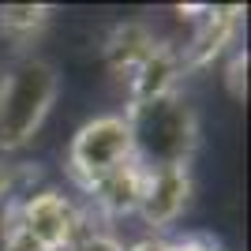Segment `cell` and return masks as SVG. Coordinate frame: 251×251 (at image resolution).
<instances>
[{"label":"cell","instance_id":"cell-2","mask_svg":"<svg viewBox=\"0 0 251 251\" xmlns=\"http://www.w3.org/2000/svg\"><path fill=\"white\" fill-rule=\"evenodd\" d=\"M56 68L38 56L11 64L0 79V150H23L56 101Z\"/></svg>","mask_w":251,"mask_h":251},{"label":"cell","instance_id":"cell-12","mask_svg":"<svg viewBox=\"0 0 251 251\" xmlns=\"http://www.w3.org/2000/svg\"><path fill=\"white\" fill-rule=\"evenodd\" d=\"M169 251H221V248L202 244V240H184V244H169Z\"/></svg>","mask_w":251,"mask_h":251},{"label":"cell","instance_id":"cell-6","mask_svg":"<svg viewBox=\"0 0 251 251\" xmlns=\"http://www.w3.org/2000/svg\"><path fill=\"white\" fill-rule=\"evenodd\" d=\"M143 176H147V169L139 165V161H127V165H120V169H113V173L98 176L94 184H86L83 191H90V199H94L105 214L124 218V214H135V210H139Z\"/></svg>","mask_w":251,"mask_h":251},{"label":"cell","instance_id":"cell-7","mask_svg":"<svg viewBox=\"0 0 251 251\" xmlns=\"http://www.w3.org/2000/svg\"><path fill=\"white\" fill-rule=\"evenodd\" d=\"M154 49H157V42L150 38V30L131 23V26H120V30H116L113 45H109V60H113V68L120 75H131Z\"/></svg>","mask_w":251,"mask_h":251},{"label":"cell","instance_id":"cell-10","mask_svg":"<svg viewBox=\"0 0 251 251\" xmlns=\"http://www.w3.org/2000/svg\"><path fill=\"white\" fill-rule=\"evenodd\" d=\"M4 251H42V248H38V244H34L30 236H26V232L15 225V221H11L8 236H4Z\"/></svg>","mask_w":251,"mask_h":251},{"label":"cell","instance_id":"cell-3","mask_svg":"<svg viewBox=\"0 0 251 251\" xmlns=\"http://www.w3.org/2000/svg\"><path fill=\"white\" fill-rule=\"evenodd\" d=\"M135 161V147H131V127L124 116H94L79 127V135L72 139L68 150V173L79 184H94L98 176L113 173V169Z\"/></svg>","mask_w":251,"mask_h":251},{"label":"cell","instance_id":"cell-1","mask_svg":"<svg viewBox=\"0 0 251 251\" xmlns=\"http://www.w3.org/2000/svg\"><path fill=\"white\" fill-rule=\"evenodd\" d=\"M124 120L131 127L135 161L143 169H188L199 147V120L176 90L147 101H131Z\"/></svg>","mask_w":251,"mask_h":251},{"label":"cell","instance_id":"cell-13","mask_svg":"<svg viewBox=\"0 0 251 251\" xmlns=\"http://www.w3.org/2000/svg\"><path fill=\"white\" fill-rule=\"evenodd\" d=\"M127 251H169V244H165V240H154V236H150V240H139V244H131Z\"/></svg>","mask_w":251,"mask_h":251},{"label":"cell","instance_id":"cell-5","mask_svg":"<svg viewBox=\"0 0 251 251\" xmlns=\"http://www.w3.org/2000/svg\"><path fill=\"white\" fill-rule=\"evenodd\" d=\"M191 199V176L188 169H147L143 176V195H139V218L154 225V229H165L184 214Z\"/></svg>","mask_w":251,"mask_h":251},{"label":"cell","instance_id":"cell-11","mask_svg":"<svg viewBox=\"0 0 251 251\" xmlns=\"http://www.w3.org/2000/svg\"><path fill=\"white\" fill-rule=\"evenodd\" d=\"M15 184H19V165H11V161L0 157V202L15 191Z\"/></svg>","mask_w":251,"mask_h":251},{"label":"cell","instance_id":"cell-9","mask_svg":"<svg viewBox=\"0 0 251 251\" xmlns=\"http://www.w3.org/2000/svg\"><path fill=\"white\" fill-rule=\"evenodd\" d=\"M68 251H127L113 232H79V240Z\"/></svg>","mask_w":251,"mask_h":251},{"label":"cell","instance_id":"cell-4","mask_svg":"<svg viewBox=\"0 0 251 251\" xmlns=\"http://www.w3.org/2000/svg\"><path fill=\"white\" fill-rule=\"evenodd\" d=\"M15 225L42 251H68L79 232H83V218L60 191H38L30 199H23L15 210Z\"/></svg>","mask_w":251,"mask_h":251},{"label":"cell","instance_id":"cell-8","mask_svg":"<svg viewBox=\"0 0 251 251\" xmlns=\"http://www.w3.org/2000/svg\"><path fill=\"white\" fill-rule=\"evenodd\" d=\"M49 23V8L45 4H11L0 8V30L11 38H30Z\"/></svg>","mask_w":251,"mask_h":251}]
</instances>
